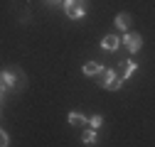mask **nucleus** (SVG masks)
<instances>
[{"label": "nucleus", "mask_w": 155, "mask_h": 147, "mask_svg": "<svg viewBox=\"0 0 155 147\" xmlns=\"http://www.w3.org/2000/svg\"><path fill=\"white\" fill-rule=\"evenodd\" d=\"M116 27H118L121 32H128V27H130V15H128V12H121L118 17H116Z\"/></svg>", "instance_id": "obj_6"}, {"label": "nucleus", "mask_w": 155, "mask_h": 147, "mask_svg": "<svg viewBox=\"0 0 155 147\" xmlns=\"http://www.w3.org/2000/svg\"><path fill=\"white\" fill-rule=\"evenodd\" d=\"M101 71H104V66H101V64H96V61L84 64V74H86V76H99Z\"/></svg>", "instance_id": "obj_8"}, {"label": "nucleus", "mask_w": 155, "mask_h": 147, "mask_svg": "<svg viewBox=\"0 0 155 147\" xmlns=\"http://www.w3.org/2000/svg\"><path fill=\"white\" fill-rule=\"evenodd\" d=\"M101 47H104V49H108V52H116V49L121 47V39H118L116 34H106L104 39H101Z\"/></svg>", "instance_id": "obj_4"}, {"label": "nucleus", "mask_w": 155, "mask_h": 147, "mask_svg": "<svg viewBox=\"0 0 155 147\" xmlns=\"http://www.w3.org/2000/svg\"><path fill=\"white\" fill-rule=\"evenodd\" d=\"M15 83H17V76L12 71H3V91H8V88H15Z\"/></svg>", "instance_id": "obj_7"}, {"label": "nucleus", "mask_w": 155, "mask_h": 147, "mask_svg": "<svg viewBox=\"0 0 155 147\" xmlns=\"http://www.w3.org/2000/svg\"><path fill=\"white\" fill-rule=\"evenodd\" d=\"M135 71H138V64H135V61H130V59H128V61H123V74H121L123 79H130Z\"/></svg>", "instance_id": "obj_9"}, {"label": "nucleus", "mask_w": 155, "mask_h": 147, "mask_svg": "<svg viewBox=\"0 0 155 147\" xmlns=\"http://www.w3.org/2000/svg\"><path fill=\"white\" fill-rule=\"evenodd\" d=\"M10 145V137H8V133L3 130V133H0V147H8Z\"/></svg>", "instance_id": "obj_12"}, {"label": "nucleus", "mask_w": 155, "mask_h": 147, "mask_svg": "<svg viewBox=\"0 0 155 147\" xmlns=\"http://www.w3.org/2000/svg\"><path fill=\"white\" fill-rule=\"evenodd\" d=\"M96 81H99L104 88H108V91H118L123 86V76H121V74H116L113 69H104L99 76H96Z\"/></svg>", "instance_id": "obj_1"}, {"label": "nucleus", "mask_w": 155, "mask_h": 147, "mask_svg": "<svg viewBox=\"0 0 155 147\" xmlns=\"http://www.w3.org/2000/svg\"><path fill=\"white\" fill-rule=\"evenodd\" d=\"M54 3H57V0H54Z\"/></svg>", "instance_id": "obj_13"}, {"label": "nucleus", "mask_w": 155, "mask_h": 147, "mask_svg": "<svg viewBox=\"0 0 155 147\" xmlns=\"http://www.w3.org/2000/svg\"><path fill=\"white\" fill-rule=\"evenodd\" d=\"M101 125H104V115H99V113H94V115L89 118V127H94V130H99Z\"/></svg>", "instance_id": "obj_11"}, {"label": "nucleus", "mask_w": 155, "mask_h": 147, "mask_svg": "<svg viewBox=\"0 0 155 147\" xmlns=\"http://www.w3.org/2000/svg\"><path fill=\"white\" fill-rule=\"evenodd\" d=\"M64 10L71 20H81L86 15V8H84V0H64Z\"/></svg>", "instance_id": "obj_2"}, {"label": "nucleus", "mask_w": 155, "mask_h": 147, "mask_svg": "<svg viewBox=\"0 0 155 147\" xmlns=\"http://www.w3.org/2000/svg\"><path fill=\"white\" fill-rule=\"evenodd\" d=\"M81 142L84 145H94L96 142V130H94V127H86V130L81 133Z\"/></svg>", "instance_id": "obj_10"}, {"label": "nucleus", "mask_w": 155, "mask_h": 147, "mask_svg": "<svg viewBox=\"0 0 155 147\" xmlns=\"http://www.w3.org/2000/svg\"><path fill=\"white\" fill-rule=\"evenodd\" d=\"M67 120H69L71 125H79V127H89V118H86V115H81V113H76V110H71V113L67 115Z\"/></svg>", "instance_id": "obj_5"}, {"label": "nucleus", "mask_w": 155, "mask_h": 147, "mask_svg": "<svg viewBox=\"0 0 155 147\" xmlns=\"http://www.w3.org/2000/svg\"><path fill=\"white\" fill-rule=\"evenodd\" d=\"M123 44L128 47L130 54H135V52L143 47V37H140V34H135V32H126V34H123Z\"/></svg>", "instance_id": "obj_3"}]
</instances>
